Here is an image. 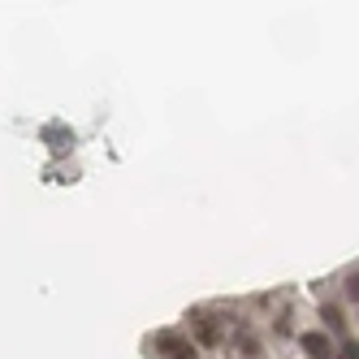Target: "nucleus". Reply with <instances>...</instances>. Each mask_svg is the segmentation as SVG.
Returning <instances> with one entry per match:
<instances>
[{
  "label": "nucleus",
  "mask_w": 359,
  "mask_h": 359,
  "mask_svg": "<svg viewBox=\"0 0 359 359\" xmlns=\"http://www.w3.org/2000/svg\"><path fill=\"white\" fill-rule=\"evenodd\" d=\"M156 351H161L165 359H199L195 342H187V338H177L173 329H161V333H156Z\"/></svg>",
  "instance_id": "1"
},
{
  "label": "nucleus",
  "mask_w": 359,
  "mask_h": 359,
  "mask_svg": "<svg viewBox=\"0 0 359 359\" xmlns=\"http://www.w3.org/2000/svg\"><path fill=\"white\" fill-rule=\"evenodd\" d=\"M299 346H303L307 359H333V351H338V346L329 342V333H320V329H307L303 338H299Z\"/></svg>",
  "instance_id": "2"
},
{
  "label": "nucleus",
  "mask_w": 359,
  "mask_h": 359,
  "mask_svg": "<svg viewBox=\"0 0 359 359\" xmlns=\"http://www.w3.org/2000/svg\"><path fill=\"white\" fill-rule=\"evenodd\" d=\"M195 338H199L203 346H217V342H221V329H217V320H212V316H208V320L199 316V320H195Z\"/></svg>",
  "instance_id": "3"
},
{
  "label": "nucleus",
  "mask_w": 359,
  "mask_h": 359,
  "mask_svg": "<svg viewBox=\"0 0 359 359\" xmlns=\"http://www.w3.org/2000/svg\"><path fill=\"white\" fill-rule=\"evenodd\" d=\"M320 320H325L333 333H342V329H346V320H342V307H338V303H325V307H320Z\"/></svg>",
  "instance_id": "4"
},
{
  "label": "nucleus",
  "mask_w": 359,
  "mask_h": 359,
  "mask_svg": "<svg viewBox=\"0 0 359 359\" xmlns=\"http://www.w3.org/2000/svg\"><path fill=\"white\" fill-rule=\"evenodd\" d=\"M333 359H359V342H355V338H346L338 351H333Z\"/></svg>",
  "instance_id": "5"
},
{
  "label": "nucleus",
  "mask_w": 359,
  "mask_h": 359,
  "mask_svg": "<svg viewBox=\"0 0 359 359\" xmlns=\"http://www.w3.org/2000/svg\"><path fill=\"white\" fill-rule=\"evenodd\" d=\"M48 143H65V147H69L74 135H65V130H57V126H53V130H48Z\"/></svg>",
  "instance_id": "6"
},
{
  "label": "nucleus",
  "mask_w": 359,
  "mask_h": 359,
  "mask_svg": "<svg viewBox=\"0 0 359 359\" xmlns=\"http://www.w3.org/2000/svg\"><path fill=\"white\" fill-rule=\"evenodd\" d=\"M346 299H355V303H359V273H351V277H346Z\"/></svg>",
  "instance_id": "7"
}]
</instances>
